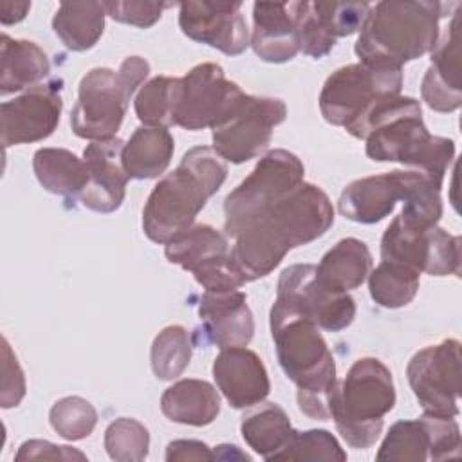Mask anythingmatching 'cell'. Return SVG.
Returning a JSON list of instances; mask_svg holds the SVG:
<instances>
[{
    "mask_svg": "<svg viewBox=\"0 0 462 462\" xmlns=\"http://www.w3.org/2000/svg\"><path fill=\"white\" fill-rule=\"evenodd\" d=\"M32 170L43 189L61 197L79 195L88 180L85 161L65 148L36 150Z\"/></svg>",
    "mask_w": 462,
    "mask_h": 462,
    "instance_id": "obj_31",
    "label": "cell"
},
{
    "mask_svg": "<svg viewBox=\"0 0 462 462\" xmlns=\"http://www.w3.org/2000/svg\"><path fill=\"white\" fill-rule=\"evenodd\" d=\"M125 143L119 137L92 141L83 150L88 180L79 193L81 204L96 213H112L121 208L126 195L128 175L121 153Z\"/></svg>",
    "mask_w": 462,
    "mask_h": 462,
    "instance_id": "obj_19",
    "label": "cell"
},
{
    "mask_svg": "<svg viewBox=\"0 0 462 462\" xmlns=\"http://www.w3.org/2000/svg\"><path fill=\"white\" fill-rule=\"evenodd\" d=\"M249 45L267 63L291 61L300 52L292 2H256Z\"/></svg>",
    "mask_w": 462,
    "mask_h": 462,
    "instance_id": "obj_23",
    "label": "cell"
},
{
    "mask_svg": "<svg viewBox=\"0 0 462 462\" xmlns=\"http://www.w3.org/2000/svg\"><path fill=\"white\" fill-rule=\"evenodd\" d=\"M51 72L43 49L29 40L0 36V94L7 96L36 87Z\"/></svg>",
    "mask_w": 462,
    "mask_h": 462,
    "instance_id": "obj_25",
    "label": "cell"
},
{
    "mask_svg": "<svg viewBox=\"0 0 462 462\" xmlns=\"http://www.w3.org/2000/svg\"><path fill=\"white\" fill-rule=\"evenodd\" d=\"M460 428L455 417L424 413L415 420L395 422L375 458L377 460H446L460 457Z\"/></svg>",
    "mask_w": 462,
    "mask_h": 462,
    "instance_id": "obj_14",
    "label": "cell"
},
{
    "mask_svg": "<svg viewBox=\"0 0 462 462\" xmlns=\"http://www.w3.org/2000/svg\"><path fill=\"white\" fill-rule=\"evenodd\" d=\"M227 166L209 146L188 150L179 166L166 173L148 195L143 208V231L155 244L171 238L193 226L197 215L224 184Z\"/></svg>",
    "mask_w": 462,
    "mask_h": 462,
    "instance_id": "obj_4",
    "label": "cell"
},
{
    "mask_svg": "<svg viewBox=\"0 0 462 462\" xmlns=\"http://www.w3.org/2000/svg\"><path fill=\"white\" fill-rule=\"evenodd\" d=\"M150 65L141 56H128L117 70L96 67L88 70L78 88V101L70 112L72 132L88 141L116 137L125 119L128 101L148 78Z\"/></svg>",
    "mask_w": 462,
    "mask_h": 462,
    "instance_id": "obj_7",
    "label": "cell"
},
{
    "mask_svg": "<svg viewBox=\"0 0 462 462\" xmlns=\"http://www.w3.org/2000/svg\"><path fill=\"white\" fill-rule=\"evenodd\" d=\"M162 413L179 424L208 426L220 413L218 392L202 379H180L161 395Z\"/></svg>",
    "mask_w": 462,
    "mask_h": 462,
    "instance_id": "obj_26",
    "label": "cell"
},
{
    "mask_svg": "<svg viewBox=\"0 0 462 462\" xmlns=\"http://www.w3.org/2000/svg\"><path fill=\"white\" fill-rule=\"evenodd\" d=\"M25 395V377L23 370L11 350L5 337H2V408H14L22 402Z\"/></svg>",
    "mask_w": 462,
    "mask_h": 462,
    "instance_id": "obj_41",
    "label": "cell"
},
{
    "mask_svg": "<svg viewBox=\"0 0 462 462\" xmlns=\"http://www.w3.org/2000/svg\"><path fill=\"white\" fill-rule=\"evenodd\" d=\"M31 9V2H13V0H4L0 4V20L4 25H11V23H18L25 18L27 11Z\"/></svg>",
    "mask_w": 462,
    "mask_h": 462,
    "instance_id": "obj_44",
    "label": "cell"
},
{
    "mask_svg": "<svg viewBox=\"0 0 462 462\" xmlns=\"http://www.w3.org/2000/svg\"><path fill=\"white\" fill-rule=\"evenodd\" d=\"M103 442L112 460L139 462L148 457L150 433L137 419L119 417L105 430Z\"/></svg>",
    "mask_w": 462,
    "mask_h": 462,
    "instance_id": "obj_35",
    "label": "cell"
},
{
    "mask_svg": "<svg viewBox=\"0 0 462 462\" xmlns=\"http://www.w3.org/2000/svg\"><path fill=\"white\" fill-rule=\"evenodd\" d=\"M240 431L245 444L269 462L294 433L285 410L276 402L263 401L242 417Z\"/></svg>",
    "mask_w": 462,
    "mask_h": 462,
    "instance_id": "obj_30",
    "label": "cell"
},
{
    "mask_svg": "<svg viewBox=\"0 0 462 462\" xmlns=\"http://www.w3.org/2000/svg\"><path fill=\"white\" fill-rule=\"evenodd\" d=\"M395 404V386L390 368L377 357H359L336 386L330 419L354 449H368L379 439L384 415Z\"/></svg>",
    "mask_w": 462,
    "mask_h": 462,
    "instance_id": "obj_6",
    "label": "cell"
},
{
    "mask_svg": "<svg viewBox=\"0 0 462 462\" xmlns=\"http://www.w3.org/2000/svg\"><path fill=\"white\" fill-rule=\"evenodd\" d=\"M296 34L300 51L314 60L325 58L336 45V40L321 27L312 2H292Z\"/></svg>",
    "mask_w": 462,
    "mask_h": 462,
    "instance_id": "obj_39",
    "label": "cell"
},
{
    "mask_svg": "<svg viewBox=\"0 0 462 462\" xmlns=\"http://www.w3.org/2000/svg\"><path fill=\"white\" fill-rule=\"evenodd\" d=\"M287 117V106L278 97L249 96L213 126V150L233 164H242L263 152L273 137V130Z\"/></svg>",
    "mask_w": 462,
    "mask_h": 462,
    "instance_id": "obj_11",
    "label": "cell"
},
{
    "mask_svg": "<svg viewBox=\"0 0 462 462\" xmlns=\"http://www.w3.org/2000/svg\"><path fill=\"white\" fill-rule=\"evenodd\" d=\"M458 23L460 7H457L448 31L431 51V63L420 83V96L435 112H453L462 105Z\"/></svg>",
    "mask_w": 462,
    "mask_h": 462,
    "instance_id": "obj_21",
    "label": "cell"
},
{
    "mask_svg": "<svg viewBox=\"0 0 462 462\" xmlns=\"http://www.w3.org/2000/svg\"><path fill=\"white\" fill-rule=\"evenodd\" d=\"M170 5L171 4L166 2H103V7L112 20L141 29H148L159 22L162 11Z\"/></svg>",
    "mask_w": 462,
    "mask_h": 462,
    "instance_id": "obj_40",
    "label": "cell"
},
{
    "mask_svg": "<svg viewBox=\"0 0 462 462\" xmlns=\"http://www.w3.org/2000/svg\"><path fill=\"white\" fill-rule=\"evenodd\" d=\"M105 16L103 2H61L52 16V31L67 49L83 52L99 42Z\"/></svg>",
    "mask_w": 462,
    "mask_h": 462,
    "instance_id": "obj_28",
    "label": "cell"
},
{
    "mask_svg": "<svg viewBox=\"0 0 462 462\" xmlns=\"http://www.w3.org/2000/svg\"><path fill=\"white\" fill-rule=\"evenodd\" d=\"M455 5L430 0L377 2L370 7L354 51L361 63L402 69L435 49L439 23Z\"/></svg>",
    "mask_w": 462,
    "mask_h": 462,
    "instance_id": "obj_5",
    "label": "cell"
},
{
    "mask_svg": "<svg viewBox=\"0 0 462 462\" xmlns=\"http://www.w3.org/2000/svg\"><path fill=\"white\" fill-rule=\"evenodd\" d=\"M345 130L366 143L368 159L415 166L439 186L455 159V141L431 135L422 121L420 103L410 96L399 94L377 101Z\"/></svg>",
    "mask_w": 462,
    "mask_h": 462,
    "instance_id": "obj_2",
    "label": "cell"
},
{
    "mask_svg": "<svg viewBox=\"0 0 462 462\" xmlns=\"http://www.w3.org/2000/svg\"><path fill=\"white\" fill-rule=\"evenodd\" d=\"M381 260L430 276L460 274V236L439 226H417L397 215L383 233Z\"/></svg>",
    "mask_w": 462,
    "mask_h": 462,
    "instance_id": "obj_10",
    "label": "cell"
},
{
    "mask_svg": "<svg viewBox=\"0 0 462 462\" xmlns=\"http://www.w3.org/2000/svg\"><path fill=\"white\" fill-rule=\"evenodd\" d=\"M269 325L278 363L298 386L300 411L316 420H328L337 377L332 352L319 327L307 314L278 298L271 307Z\"/></svg>",
    "mask_w": 462,
    "mask_h": 462,
    "instance_id": "obj_3",
    "label": "cell"
},
{
    "mask_svg": "<svg viewBox=\"0 0 462 462\" xmlns=\"http://www.w3.org/2000/svg\"><path fill=\"white\" fill-rule=\"evenodd\" d=\"M372 269L368 245L359 238H343L316 265V280L330 292L343 294L361 287Z\"/></svg>",
    "mask_w": 462,
    "mask_h": 462,
    "instance_id": "obj_24",
    "label": "cell"
},
{
    "mask_svg": "<svg viewBox=\"0 0 462 462\" xmlns=\"http://www.w3.org/2000/svg\"><path fill=\"white\" fill-rule=\"evenodd\" d=\"M276 298L307 314L319 328L339 332L356 318V303L348 292L336 294L316 280V265L294 263L282 271Z\"/></svg>",
    "mask_w": 462,
    "mask_h": 462,
    "instance_id": "obj_15",
    "label": "cell"
},
{
    "mask_svg": "<svg viewBox=\"0 0 462 462\" xmlns=\"http://www.w3.org/2000/svg\"><path fill=\"white\" fill-rule=\"evenodd\" d=\"M215 451L209 449L208 444L200 440H173L166 448L168 462H184V460H215Z\"/></svg>",
    "mask_w": 462,
    "mask_h": 462,
    "instance_id": "obj_43",
    "label": "cell"
},
{
    "mask_svg": "<svg viewBox=\"0 0 462 462\" xmlns=\"http://www.w3.org/2000/svg\"><path fill=\"white\" fill-rule=\"evenodd\" d=\"M189 332L182 325L164 327L152 343L150 365L157 379L173 381L189 365L191 359Z\"/></svg>",
    "mask_w": 462,
    "mask_h": 462,
    "instance_id": "obj_34",
    "label": "cell"
},
{
    "mask_svg": "<svg viewBox=\"0 0 462 462\" xmlns=\"http://www.w3.org/2000/svg\"><path fill=\"white\" fill-rule=\"evenodd\" d=\"M334 224V208L327 193L301 182L235 235L231 256L245 282L271 274L285 254L323 236Z\"/></svg>",
    "mask_w": 462,
    "mask_h": 462,
    "instance_id": "obj_1",
    "label": "cell"
},
{
    "mask_svg": "<svg viewBox=\"0 0 462 462\" xmlns=\"http://www.w3.org/2000/svg\"><path fill=\"white\" fill-rule=\"evenodd\" d=\"M410 388L424 413L457 417L460 413V341L444 339L419 350L406 366Z\"/></svg>",
    "mask_w": 462,
    "mask_h": 462,
    "instance_id": "obj_12",
    "label": "cell"
},
{
    "mask_svg": "<svg viewBox=\"0 0 462 462\" xmlns=\"http://www.w3.org/2000/svg\"><path fill=\"white\" fill-rule=\"evenodd\" d=\"M49 422L52 430L65 440H83L94 431L97 424V411L87 399L69 395L52 404Z\"/></svg>",
    "mask_w": 462,
    "mask_h": 462,
    "instance_id": "obj_36",
    "label": "cell"
},
{
    "mask_svg": "<svg viewBox=\"0 0 462 462\" xmlns=\"http://www.w3.org/2000/svg\"><path fill=\"white\" fill-rule=\"evenodd\" d=\"M179 88L180 78L155 76L150 81H146L134 101L137 119L144 126H171Z\"/></svg>",
    "mask_w": 462,
    "mask_h": 462,
    "instance_id": "obj_33",
    "label": "cell"
},
{
    "mask_svg": "<svg viewBox=\"0 0 462 462\" xmlns=\"http://www.w3.org/2000/svg\"><path fill=\"white\" fill-rule=\"evenodd\" d=\"M419 273L383 262L368 274V291L372 300L384 309H401L408 305L419 291Z\"/></svg>",
    "mask_w": 462,
    "mask_h": 462,
    "instance_id": "obj_32",
    "label": "cell"
},
{
    "mask_svg": "<svg viewBox=\"0 0 462 462\" xmlns=\"http://www.w3.org/2000/svg\"><path fill=\"white\" fill-rule=\"evenodd\" d=\"M63 108L61 79L27 88L22 96L4 101L0 108L2 144L43 141L54 134Z\"/></svg>",
    "mask_w": 462,
    "mask_h": 462,
    "instance_id": "obj_17",
    "label": "cell"
},
{
    "mask_svg": "<svg viewBox=\"0 0 462 462\" xmlns=\"http://www.w3.org/2000/svg\"><path fill=\"white\" fill-rule=\"evenodd\" d=\"M16 460H85L87 457L72 449L70 446H56L47 440H25L16 457Z\"/></svg>",
    "mask_w": 462,
    "mask_h": 462,
    "instance_id": "obj_42",
    "label": "cell"
},
{
    "mask_svg": "<svg viewBox=\"0 0 462 462\" xmlns=\"http://www.w3.org/2000/svg\"><path fill=\"white\" fill-rule=\"evenodd\" d=\"M280 460H346V453L339 446L337 439L327 430H307L296 431L278 451L271 462Z\"/></svg>",
    "mask_w": 462,
    "mask_h": 462,
    "instance_id": "obj_37",
    "label": "cell"
},
{
    "mask_svg": "<svg viewBox=\"0 0 462 462\" xmlns=\"http://www.w3.org/2000/svg\"><path fill=\"white\" fill-rule=\"evenodd\" d=\"M426 180H431L426 173L404 170L363 177L345 186L337 209L352 222L375 224L386 218L399 200L404 202Z\"/></svg>",
    "mask_w": 462,
    "mask_h": 462,
    "instance_id": "obj_16",
    "label": "cell"
},
{
    "mask_svg": "<svg viewBox=\"0 0 462 462\" xmlns=\"http://www.w3.org/2000/svg\"><path fill=\"white\" fill-rule=\"evenodd\" d=\"M402 69L352 63L334 70L319 92V112L334 126L348 128L377 101L399 96Z\"/></svg>",
    "mask_w": 462,
    "mask_h": 462,
    "instance_id": "obj_8",
    "label": "cell"
},
{
    "mask_svg": "<svg viewBox=\"0 0 462 462\" xmlns=\"http://www.w3.org/2000/svg\"><path fill=\"white\" fill-rule=\"evenodd\" d=\"M175 152L168 128L139 126L125 143L121 161L128 179H155L166 171Z\"/></svg>",
    "mask_w": 462,
    "mask_h": 462,
    "instance_id": "obj_27",
    "label": "cell"
},
{
    "mask_svg": "<svg viewBox=\"0 0 462 462\" xmlns=\"http://www.w3.org/2000/svg\"><path fill=\"white\" fill-rule=\"evenodd\" d=\"M211 370L217 388L235 410L253 408L271 392V381L262 359L245 346L222 348Z\"/></svg>",
    "mask_w": 462,
    "mask_h": 462,
    "instance_id": "obj_20",
    "label": "cell"
},
{
    "mask_svg": "<svg viewBox=\"0 0 462 462\" xmlns=\"http://www.w3.org/2000/svg\"><path fill=\"white\" fill-rule=\"evenodd\" d=\"M305 166L289 150L267 152L254 170L224 200V231L235 235L254 217L303 182Z\"/></svg>",
    "mask_w": 462,
    "mask_h": 462,
    "instance_id": "obj_9",
    "label": "cell"
},
{
    "mask_svg": "<svg viewBox=\"0 0 462 462\" xmlns=\"http://www.w3.org/2000/svg\"><path fill=\"white\" fill-rule=\"evenodd\" d=\"M179 27L189 40L206 43L227 56H238L249 47L242 2H180Z\"/></svg>",
    "mask_w": 462,
    "mask_h": 462,
    "instance_id": "obj_18",
    "label": "cell"
},
{
    "mask_svg": "<svg viewBox=\"0 0 462 462\" xmlns=\"http://www.w3.org/2000/svg\"><path fill=\"white\" fill-rule=\"evenodd\" d=\"M372 4L368 2H314V9L325 31L337 38L359 32Z\"/></svg>",
    "mask_w": 462,
    "mask_h": 462,
    "instance_id": "obj_38",
    "label": "cell"
},
{
    "mask_svg": "<svg viewBox=\"0 0 462 462\" xmlns=\"http://www.w3.org/2000/svg\"><path fill=\"white\" fill-rule=\"evenodd\" d=\"M164 245L168 262L191 274L206 263L231 253L227 235L208 224H193Z\"/></svg>",
    "mask_w": 462,
    "mask_h": 462,
    "instance_id": "obj_29",
    "label": "cell"
},
{
    "mask_svg": "<svg viewBox=\"0 0 462 462\" xmlns=\"http://www.w3.org/2000/svg\"><path fill=\"white\" fill-rule=\"evenodd\" d=\"M242 97V88L226 78L220 65H195L180 78L173 125L191 132L213 128L229 116Z\"/></svg>",
    "mask_w": 462,
    "mask_h": 462,
    "instance_id": "obj_13",
    "label": "cell"
},
{
    "mask_svg": "<svg viewBox=\"0 0 462 462\" xmlns=\"http://www.w3.org/2000/svg\"><path fill=\"white\" fill-rule=\"evenodd\" d=\"M202 332L208 341L222 348L245 346L254 334L247 296L238 291H204L199 303Z\"/></svg>",
    "mask_w": 462,
    "mask_h": 462,
    "instance_id": "obj_22",
    "label": "cell"
}]
</instances>
